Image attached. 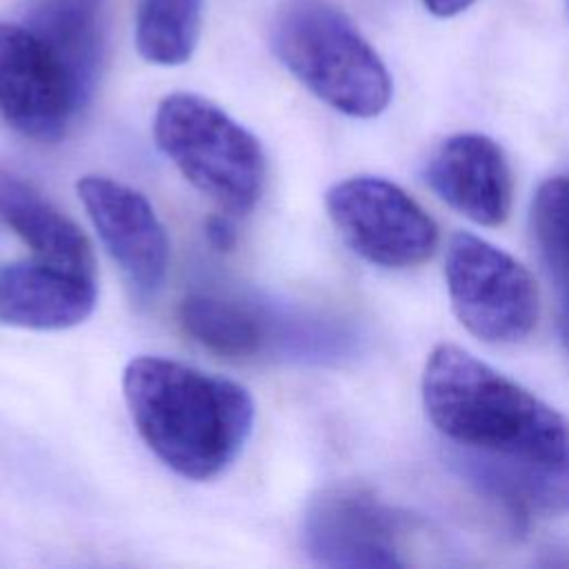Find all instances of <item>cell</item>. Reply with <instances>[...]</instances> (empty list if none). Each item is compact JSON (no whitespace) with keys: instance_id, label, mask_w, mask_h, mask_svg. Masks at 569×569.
<instances>
[{"instance_id":"1","label":"cell","mask_w":569,"mask_h":569,"mask_svg":"<svg viewBox=\"0 0 569 569\" xmlns=\"http://www.w3.org/2000/svg\"><path fill=\"white\" fill-rule=\"evenodd\" d=\"M422 402L465 476L505 509L569 513V422L456 345L425 365Z\"/></svg>"},{"instance_id":"2","label":"cell","mask_w":569,"mask_h":569,"mask_svg":"<svg viewBox=\"0 0 569 569\" xmlns=\"http://www.w3.org/2000/svg\"><path fill=\"white\" fill-rule=\"evenodd\" d=\"M122 393L147 447L189 480L220 476L251 436L256 411L244 387L169 358H133Z\"/></svg>"},{"instance_id":"3","label":"cell","mask_w":569,"mask_h":569,"mask_svg":"<svg viewBox=\"0 0 569 569\" xmlns=\"http://www.w3.org/2000/svg\"><path fill=\"white\" fill-rule=\"evenodd\" d=\"M271 47L316 98L351 118H373L391 100V76L351 18L329 0H282Z\"/></svg>"},{"instance_id":"4","label":"cell","mask_w":569,"mask_h":569,"mask_svg":"<svg viewBox=\"0 0 569 569\" xmlns=\"http://www.w3.org/2000/svg\"><path fill=\"white\" fill-rule=\"evenodd\" d=\"M153 138L178 171L227 213L258 202L267 162L258 138L211 100L171 93L160 100Z\"/></svg>"},{"instance_id":"5","label":"cell","mask_w":569,"mask_h":569,"mask_svg":"<svg viewBox=\"0 0 569 569\" xmlns=\"http://www.w3.org/2000/svg\"><path fill=\"white\" fill-rule=\"evenodd\" d=\"M445 280L453 313L469 333L491 345L522 342L538 322L533 276L496 244L458 231L445 253Z\"/></svg>"},{"instance_id":"6","label":"cell","mask_w":569,"mask_h":569,"mask_svg":"<svg viewBox=\"0 0 569 569\" xmlns=\"http://www.w3.org/2000/svg\"><path fill=\"white\" fill-rule=\"evenodd\" d=\"M327 213L353 253L385 269H409L438 247L433 218L396 182L353 176L336 182L325 198Z\"/></svg>"},{"instance_id":"7","label":"cell","mask_w":569,"mask_h":569,"mask_svg":"<svg viewBox=\"0 0 569 569\" xmlns=\"http://www.w3.org/2000/svg\"><path fill=\"white\" fill-rule=\"evenodd\" d=\"M400 518L358 485H329L316 491L302 513V547L322 567H402Z\"/></svg>"},{"instance_id":"8","label":"cell","mask_w":569,"mask_h":569,"mask_svg":"<svg viewBox=\"0 0 569 569\" xmlns=\"http://www.w3.org/2000/svg\"><path fill=\"white\" fill-rule=\"evenodd\" d=\"M82 109L47 44L27 27L0 22V118L20 136L56 142Z\"/></svg>"},{"instance_id":"9","label":"cell","mask_w":569,"mask_h":569,"mask_svg":"<svg viewBox=\"0 0 569 569\" xmlns=\"http://www.w3.org/2000/svg\"><path fill=\"white\" fill-rule=\"evenodd\" d=\"M76 189L127 280L140 291H153L167 273L169 238L149 200L104 176H82Z\"/></svg>"},{"instance_id":"10","label":"cell","mask_w":569,"mask_h":569,"mask_svg":"<svg viewBox=\"0 0 569 569\" xmlns=\"http://www.w3.org/2000/svg\"><path fill=\"white\" fill-rule=\"evenodd\" d=\"M425 180L438 198L476 224L498 227L509 216L511 169L498 142L482 133L442 140L427 160Z\"/></svg>"},{"instance_id":"11","label":"cell","mask_w":569,"mask_h":569,"mask_svg":"<svg viewBox=\"0 0 569 569\" xmlns=\"http://www.w3.org/2000/svg\"><path fill=\"white\" fill-rule=\"evenodd\" d=\"M96 307L91 276L20 260L0 267V325L58 331L80 325Z\"/></svg>"},{"instance_id":"12","label":"cell","mask_w":569,"mask_h":569,"mask_svg":"<svg viewBox=\"0 0 569 569\" xmlns=\"http://www.w3.org/2000/svg\"><path fill=\"white\" fill-rule=\"evenodd\" d=\"M0 220L38 260L93 278L96 260L82 229L33 184L9 171H0Z\"/></svg>"},{"instance_id":"13","label":"cell","mask_w":569,"mask_h":569,"mask_svg":"<svg viewBox=\"0 0 569 569\" xmlns=\"http://www.w3.org/2000/svg\"><path fill=\"white\" fill-rule=\"evenodd\" d=\"M27 27L58 58L84 107L104 62L107 0H36Z\"/></svg>"},{"instance_id":"14","label":"cell","mask_w":569,"mask_h":569,"mask_svg":"<svg viewBox=\"0 0 569 569\" xmlns=\"http://www.w3.org/2000/svg\"><path fill=\"white\" fill-rule=\"evenodd\" d=\"M178 322L193 342L229 360L253 358L267 342V327L253 309L211 293L187 296Z\"/></svg>"},{"instance_id":"15","label":"cell","mask_w":569,"mask_h":569,"mask_svg":"<svg viewBox=\"0 0 569 569\" xmlns=\"http://www.w3.org/2000/svg\"><path fill=\"white\" fill-rule=\"evenodd\" d=\"M204 0H138L133 36L138 53L153 64H184L198 44Z\"/></svg>"},{"instance_id":"16","label":"cell","mask_w":569,"mask_h":569,"mask_svg":"<svg viewBox=\"0 0 569 569\" xmlns=\"http://www.w3.org/2000/svg\"><path fill=\"white\" fill-rule=\"evenodd\" d=\"M531 231L549 278L562 284L569 278V176H553L538 187Z\"/></svg>"},{"instance_id":"17","label":"cell","mask_w":569,"mask_h":569,"mask_svg":"<svg viewBox=\"0 0 569 569\" xmlns=\"http://www.w3.org/2000/svg\"><path fill=\"white\" fill-rule=\"evenodd\" d=\"M204 233H207L209 242H211L216 249H220V251L233 249L236 238H238L236 227H233V222H231V218H229L227 213H222V216H211V218L207 220V224H204Z\"/></svg>"},{"instance_id":"18","label":"cell","mask_w":569,"mask_h":569,"mask_svg":"<svg viewBox=\"0 0 569 569\" xmlns=\"http://www.w3.org/2000/svg\"><path fill=\"white\" fill-rule=\"evenodd\" d=\"M476 0H422V4L427 7L429 13L438 16V18H451L458 16L460 11L469 9Z\"/></svg>"},{"instance_id":"19","label":"cell","mask_w":569,"mask_h":569,"mask_svg":"<svg viewBox=\"0 0 569 569\" xmlns=\"http://www.w3.org/2000/svg\"><path fill=\"white\" fill-rule=\"evenodd\" d=\"M556 291H558V300H560V305H558V309H560V336H562V342L569 351V278L562 284H558Z\"/></svg>"}]
</instances>
